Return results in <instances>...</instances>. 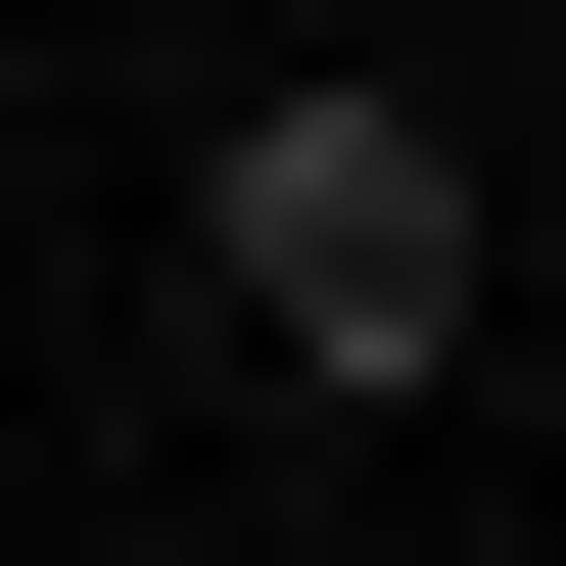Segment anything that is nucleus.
<instances>
[{"label": "nucleus", "instance_id": "nucleus-1", "mask_svg": "<svg viewBox=\"0 0 566 566\" xmlns=\"http://www.w3.org/2000/svg\"><path fill=\"white\" fill-rule=\"evenodd\" d=\"M189 331H237L283 424H424L472 378V95H237L189 142Z\"/></svg>", "mask_w": 566, "mask_h": 566}]
</instances>
